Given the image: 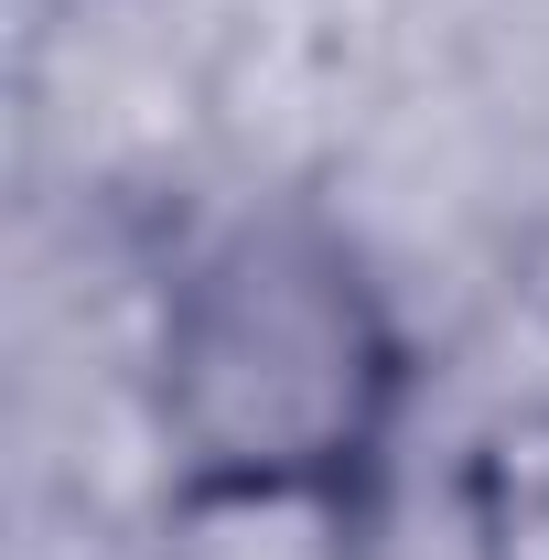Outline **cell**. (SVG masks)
Returning <instances> with one entry per match:
<instances>
[{
    "mask_svg": "<svg viewBox=\"0 0 549 560\" xmlns=\"http://www.w3.org/2000/svg\"><path fill=\"white\" fill-rule=\"evenodd\" d=\"M388 366L399 355H388V335H377V313L335 248L291 237V226H248L184 291L173 410L195 431V464H215L259 495H291L377 442Z\"/></svg>",
    "mask_w": 549,
    "mask_h": 560,
    "instance_id": "6da1fadb",
    "label": "cell"
}]
</instances>
